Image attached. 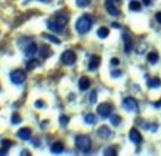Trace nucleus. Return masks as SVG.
Instances as JSON below:
<instances>
[{
    "mask_svg": "<svg viewBox=\"0 0 161 156\" xmlns=\"http://www.w3.org/2000/svg\"><path fill=\"white\" fill-rule=\"evenodd\" d=\"M92 24H93V20L89 15H83L76 22V30L80 34H86V32H88L91 30Z\"/></svg>",
    "mask_w": 161,
    "mask_h": 156,
    "instance_id": "obj_1",
    "label": "nucleus"
},
{
    "mask_svg": "<svg viewBox=\"0 0 161 156\" xmlns=\"http://www.w3.org/2000/svg\"><path fill=\"white\" fill-rule=\"evenodd\" d=\"M75 144L76 148L82 153H88L92 146V141L87 135H77L75 139Z\"/></svg>",
    "mask_w": 161,
    "mask_h": 156,
    "instance_id": "obj_2",
    "label": "nucleus"
},
{
    "mask_svg": "<svg viewBox=\"0 0 161 156\" xmlns=\"http://www.w3.org/2000/svg\"><path fill=\"white\" fill-rule=\"evenodd\" d=\"M123 108L128 112H131V113H138L139 112V105H138V102L131 97L125 98L123 100Z\"/></svg>",
    "mask_w": 161,
    "mask_h": 156,
    "instance_id": "obj_3",
    "label": "nucleus"
},
{
    "mask_svg": "<svg viewBox=\"0 0 161 156\" xmlns=\"http://www.w3.org/2000/svg\"><path fill=\"white\" fill-rule=\"evenodd\" d=\"M10 79L14 84H22L26 79V72L24 70H15L10 73Z\"/></svg>",
    "mask_w": 161,
    "mask_h": 156,
    "instance_id": "obj_4",
    "label": "nucleus"
},
{
    "mask_svg": "<svg viewBox=\"0 0 161 156\" xmlns=\"http://www.w3.org/2000/svg\"><path fill=\"white\" fill-rule=\"evenodd\" d=\"M61 61H62V63L66 64V66H72V64H75V62H76V53H75L73 51H71V50H67V51H64V52L62 53Z\"/></svg>",
    "mask_w": 161,
    "mask_h": 156,
    "instance_id": "obj_5",
    "label": "nucleus"
},
{
    "mask_svg": "<svg viewBox=\"0 0 161 156\" xmlns=\"http://www.w3.org/2000/svg\"><path fill=\"white\" fill-rule=\"evenodd\" d=\"M113 110V105L109 103H102L97 107V112L102 118H108Z\"/></svg>",
    "mask_w": 161,
    "mask_h": 156,
    "instance_id": "obj_6",
    "label": "nucleus"
},
{
    "mask_svg": "<svg viewBox=\"0 0 161 156\" xmlns=\"http://www.w3.org/2000/svg\"><path fill=\"white\" fill-rule=\"evenodd\" d=\"M123 41H124V51L126 53H130L131 50H133V47H134V42H133L131 36L128 32H124L123 34Z\"/></svg>",
    "mask_w": 161,
    "mask_h": 156,
    "instance_id": "obj_7",
    "label": "nucleus"
},
{
    "mask_svg": "<svg viewBox=\"0 0 161 156\" xmlns=\"http://www.w3.org/2000/svg\"><path fill=\"white\" fill-rule=\"evenodd\" d=\"M105 9L112 16H119V10L115 8L114 0H105Z\"/></svg>",
    "mask_w": 161,
    "mask_h": 156,
    "instance_id": "obj_8",
    "label": "nucleus"
},
{
    "mask_svg": "<svg viewBox=\"0 0 161 156\" xmlns=\"http://www.w3.org/2000/svg\"><path fill=\"white\" fill-rule=\"evenodd\" d=\"M36 52H37V45L36 43H34V42H31L29 46H26V48H25V56L26 57H34L35 55H36Z\"/></svg>",
    "mask_w": 161,
    "mask_h": 156,
    "instance_id": "obj_9",
    "label": "nucleus"
},
{
    "mask_svg": "<svg viewBox=\"0 0 161 156\" xmlns=\"http://www.w3.org/2000/svg\"><path fill=\"white\" fill-rule=\"evenodd\" d=\"M129 139H130L133 142H135V144H140L141 141H142V136H141V134L136 129H131V130H130V133H129Z\"/></svg>",
    "mask_w": 161,
    "mask_h": 156,
    "instance_id": "obj_10",
    "label": "nucleus"
},
{
    "mask_svg": "<svg viewBox=\"0 0 161 156\" xmlns=\"http://www.w3.org/2000/svg\"><path fill=\"white\" fill-rule=\"evenodd\" d=\"M97 133H98V136L102 137V139H108V137L112 136V131L107 125H102Z\"/></svg>",
    "mask_w": 161,
    "mask_h": 156,
    "instance_id": "obj_11",
    "label": "nucleus"
},
{
    "mask_svg": "<svg viewBox=\"0 0 161 156\" xmlns=\"http://www.w3.org/2000/svg\"><path fill=\"white\" fill-rule=\"evenodd\" d=\"M99 64H101V57L99 56H92L89 59V63H88V68L91 71H94L99 67Z\"/></svg>",
    "mask_w": 161,
    "mask_h": 156,
    "instance_id": "obj_12",
    "label": "nucleus"
},
{
    "mask_svg": "<svg viewBox=\"0 0 161 156\" xmlns=\"http://www.w3.org/2000/svg\"><path fill=\"white\" fill-rule=\"evenodd\" d=\"M78 87H80V91H87L89 87H91V81L89 78L83 76V77L80 78V82H78Z\"/></svg>",
    "mask_w": 161,
    "mask_h": 156,
    "instance_id": "obj_13",
    "label": "nucleus"
},
{
    "mask_svg": "<svg viewBox=\"0 0 161 156\" xmlns=\"http://www.w3.org/2000/svg\"><path fill=\"white\" fill-rule=\"evenodd\" d=\"M18 136L21 140H29L31 137V129L30 128H22L18 131Z\"/></svg>",
    "mask_w": 161,
    "mask_h": 156,
    "instance_id": "obj_14",
    "label": "nucleus"
},
{
    "mask_svg": "<svg viewBox=\"0 0 161 156\" xmlns=\"http://www.w3.org/2000/svg\"><path fill=\"white\" fill-rule=\"evenodd\" d=\"M47 27L52 31V32H56V34H62L63 31V27H61L58 24H56L55 21H48L47 22Z\"/></svg>",
    "mask_w": 161,
    "mask_h": 156,
    "instance_id": "obj_15",
    "label": "nucleus"
},
{
    "mask_svg": "<svg viewBox=\"0 0 161 156\" xmlns=\"http://www.w3.org/2000/svg\"><path fill=\"white\" fill-rule=\"evenodd\" d=\"M63 150H64V146H63L62 142H55L51 146V153L52 154H61Z\"/></svg>",
    "mask_w": 161,
    "mask_h": 156,
    "instance_id": "obj_16",
    "label": "nucleus"
},
{
    "mask_svg": "<svg viewBox=\"0 0 161 156\" xmlns=\"http://www.w3.org/2000/svg\"><path fill=\"white\" fill-rule=\"evenodd\" d=\"M129 9L131 11H140L141 10V4L138 0H133L129 3Z\"/></svg>",
    "mask_w": 161,
    "mask_h": 156,
    "instance_id": "obj_17",
    "label": "nucleus"
},
{
    "mask_svg": "<svg viewBox=\"0 0 161 156\" xmlns=\"http://www.w3.org/2000/svg\"><path fill=\"white\" fill-rule=\"evenodd\" d=\"M50 55H51V50H50V47L46 46V45H43V46L40 48V56L42 57V58H47Z\"/></svg>",
    "mask_w": 161,
    "mask_h": 156,
    "instance_id": "obj_18",
    "label": "nucleus"
},
{
    "mask_svg": "<svg viewBox=\"0 0 161 156\" xmlns=\"http://www.w3.org/2000/svg\"><path fill=\"white\" fill-rule=\"evenodd\" d=\"M67 21H68V19H67V16H64V15H57L56 19H55V22L58 24L61 27H64L66 24H67Z\"/></svg>",
    "mask_w": 161,
    "mask_h": 156,
    "instance_id": "obj_19",
    "label": "nucleus"
},
{
    "mask_svg": "<svg viewBox=\"0 0 161 156\" xmlns=\"http://www.w3.org/2000/svg\"><path fill=\"white\" fill-rule=\"evenodd\" d=\"M147 86L150 88H159L161 86V81L159 78H151L147 81Z\"/></svg>",
    "mask_w": 161,
    "mask_h": 156,
    "instance_id": "obj_20",
    "label": "nucleus"
},
{
    "mask_svg": "<svg viewBox=\"0 0 161 156\" xmlns=\"http://www.w3.org/2000/svg\"><path fill=\"white\" fill-rule=\"evenodd\" d=\"M97 35L101 37V39H105V37H108L109 36V29L108 27H99L98 29V31H97Z\"/></svg>",
    "mask_w": 161,
    "mask_h": 156,
    "instance_id": "obj_21",
    "label": "nucleus"
},
{
    "mask_svg": "<svg viewBox=\"0 0 161 156\" xmlns=\"http://www.w3.org/2000/svg\"><path fill=\"white\" fill-rule=\"evenodd\" d=\"M158 61H159V55H158L156 52H150V53L147 55V62H149V63L155 64Z\"/></svg>",
    "mask_w": 161,
    "mask_h": 156,
    "instance_id": "obj_22",
    "label": "nucleus"
},
{
    "mask_svg": "<svg viewBox=\"0 0 161 156\" xmlns=\"http://www.w3.org/2000/svg\"><path fill=\"white\" fill-rule=\"evenodd\" d=\"M37 66H39V61L37 59H30L29 62H26V70H29V71L36 68Z\"/></svg>",
    "mask_w": 161,
    "mask_h": 156,
    "instance_id": "obj_23",
    "label": "nucleus"
},
{
    "mask_svg": "<svg viewBox=\"0 0 161 156\" xmlns=\"http://www.w3.org/2000/svg\"><path fill=\"white\" fill-rule=\"evenodd\" d=\"M84 121L87 123V124H94L96 121H97V118L94 114H87L86 117H84Z\"/></svg>",
    "mask_w": 161,
    "mask_h": 156,
    "instance_id": "obj_24",
    "label": "nucleus"
},
{
    "mask_svg": "<svg viewBox=\"0 0 161 156\" xmlns=\"http://www.w3.org/2000/svg\"><path fill=\"white\" fill-rule=\"evenodd\" d=\"M1 146H3V149L8 150V149H10L13 146V141L9 140V139H4V140H1Z\"/></svg>",
    "mask_w": 161,
    "mask_h": 156,
    "instance_id": "obj_25",
    "label": "nucleus"
},
{
    "mask_svg": "<svg viewBox=\"0 0 161 156\" xmlns=\"http://www.w3.org/2000/svg\"><path fill=\"white\" fill-rule=\"evenodd\" d=\"M42 37H43V39L50 40V41H52L53 43H57V45H60V43H61L60 39H57L56 36H52V35H46V34H42Z\"/></svg>",
    "mask_w": 161,
    "mask_h": 156,
    "instance_id": "obj_26",
    "label": "nucleus"
},
{
    "mask_svg": "<svg viewBox=\"0 0 161 156\" xmlns=\"http://www.w3.org/2000/svg\"><path fill=\"white\" fill-rule=\"evenodd\" d=\"M120 121H121V118L119 117V115H117V114L110 117V123H112L114 126H118V125L120 124Z\"/></svg>",
    "mask_w": 161,
    "mask_h": 156,
    "instance_id": "obj_27",
    "label": "nucleus"
},
{
    "mask_svg": "<svg viewBox=\"0 0 161 156\" xmlns=\"http://www.w3.org/2000/svg\"><path fill=\"white\" fill-rule=\"evenodd\" d=\"M142 128L154 133V131H156V130H158V124H144V125H142Z\"/></svg>",
    "mask_w": 161,
    "mask_h": 156,
    "instance_id": "obj_28",
    "label": "nucleus"
},
{
    "mask_svg": "<svg viewBox=\"0 0 161 156\" xmlns=\"http://www.w3.org/2000/svg\"><path fill=\"white\" fill-rule=\"evenodd\" d=\"M104 155L107 156H114L117 155V151H115V149L114 148H107L105 150H104V153H103Z\"/></svg>",
    "mask_w": 161,
    "mask_h": 156,
    "instance_id": "obj_29",
    "label": "nucleus"
},
{
    "mask_svg": "<svg viewBox=\"0 0 161 156\" xmlns=\"http://www.w3.org/2000/svg\"><path fill=\"white\" fill-rule=\"evenodd\" d=\"M89 3H91V0H76V4L78 8H86L89 5Z\"/></svg>",
    "mask_w": 161,
    "mask_h": 156,
    "instance_id": "obj_30",
    "label": "nucleus"
},
{
    "mask_svg": "<svg viewBox=\"0 0 161 156\" xmlns=\"http://www.w3.org/2000/svg\"><path fill=\"white\" fill-rule=\"evenodd\" d=\"M11 123L13 124H20L21 123V117L18 113H14L13 117H11Z\"/></svg>",
    "mask_w": 161,
    "mask_h": 156,
    "instance_id": "obj_31",
    "label": "nucleus"
},
{
    "mask_svg": "<svg viewBox=\"0 0 161 156\" xmlns=\"http://www.w3.org/2000/svg\"><path fill=\"white\" fill-rule=\"evenodd\" d=\"M68 121H69V118L68 117H66V115H61L60 117V124L61 125H67L68 124Z\"/></svg>",
    "mask_w": 161,
    "mask_h": 156,
    "instance_id": "obj_32",
    "label": "nucleus"
},
{
    "mask_svg": "<svg viewBox=\"0 0 161 156\" xmlns=\"http://www.w3.org/2000/svg\"><path fill=\"white\" fill-rule=\"evenodd\" d=\"M97 102V92L96 91H93L92 93H91V103L92 104H94Z\"/></svg>",
    "mask_w": 161,
    "mask_h": 156,
    "instance_id": "obj_33",
    "label": "nucleus"
},
{
    "mask_svg": "<svg viewBox=\"0 0 161 156\" xmlns=\"http://www.w3.org/2000/svg\"><path fill=\"white\" fill-rule=\"evenodd\" d=\"M121 76V71L117 70V71H112V77L113 78H118Z\"/></svg>",
    "mask_w": 161,
    "mask_h": 156,
    "instance_id": "obj_34",
    "label": "nucleus"
},
{
    "mask_svg": "<svg viewBox=\"0 0 161 156\" xmlns=\"http://www.w3.org/2000/svg\"><path fill=\"white\" fill-rule=\"evenodd\" d=\"M43 105H45V104H43L42 100H36V102H35V107H36V108H42Z\"/></svg>",
    "mask_w": 161,
    "mask_h": 156,
    "instance_id": "obj_35",
    "label": "nucleus"
},
{
    "mask_svg": "<svg viewBox=\"0 0 161 156\" xmlns=\"http://www.w3.org/2000/svg\"><path fill=\"white\" fill-rule=\"evenodd\" d=\"M110 63H112L113 66H118V64H119V59H118V58H112V59H110Z\"/></svg>",
    "mask_w": 161,
    "mask_h": 156,
    "instance_id": "obj_36",
    "label": "nucleus"
},
{
    "mask_svg": "<svg viewBox=\"0 0 161 156\" xmlns=\"http://www.w3.org/2000/svg\"><path fill=\"white\" fill-rule=\"evenodd\" d=\"M155 19H156V21L161 25V13H158V14L155 15Z\"/></svg>",
    "mask_w": 161,
    "mask_h": 156,
    "instance_id": "obj_37",
    "label": "nucleus"
},
{
    "mask_svg": "<svg viewBox=\"0 0 161 156\" xmlns=\"http://www.w3.org/2000/svg\"><path fill=\"white\" fill-rule=\"evenodd\" d=\"M142 3H144L145 6H149V5L151 4V0H142Z\"/></svg>",
    "mask_w": 161,
    "mask_h": 156,
    "instance_id": "obj_38",
    "label": "nucleus"
},
{
    "mask_svg": "<svg viewBox=\"0 0 161 156\" xmlns=\"http://www.w3.org/2000/svg\"><path fill=\"white\" fill-rule=\"evenodd\" d=\"M112 26H113V27H115V29H120V25H119V24H117V22H113V24H112Z\"/></svg>",
    "mask_w": 161,
    "mask_h": 156,
    "instance_id": "obj_39",
    "label": "nucleus"
},
{
    "mask_svg": "<svg viewBox=\"0 0 161 156\" xmlns=\"http://www.w3.org/2000/svg\"><path fill=\"white\" fill-rule=\"evenodd\" d=\"M154 107H156V108H160V107H161V100H159V103H155V104H154Z\"/></svg>",
    "mask_w": 161,
    "mask_h": 156,
    "instance_id": "obj_40",
    "label": "nucleus"
},
{
    "mask_svg": "<svg viewBox=\"0 0 161 156\" xmlns=\"http://www.w3.org/2000/svg\"><path fill=\"white\" fill-rule=\"evenodd\" d=\"M3 155H6V151H5V149H4V150H0V156H3Z\"/></svg>",
    "mask_w": 161,
    "mask_h": 156,
    "instance_id": "obj_41",
    "label": "nucleus"
},
{
    "mask_svg": "<svg viewBox=\"0 0 161 156\" xmlns=\"http://www.w3.org/2000/svg\"><path fill=\"white\" fill-rule=\"evenodd\" d=\"M21 155H30V154L27 153V150H22V153H21Z\"/></svg>",
    "mask_w": 161,
    "mask_h": 156,
    "instance_id": "obj_42",
    "label": "nucleus"
}]
</instances>
